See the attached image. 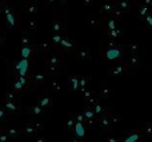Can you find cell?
Instances as JSON below:
<instances>
[{
  "instance_id": "obj_1",
  "label": "cell",
  "mask_w": 152,
  "mask_h": 142,
  "mask_svg": "<svg viewBox=\"0 0 152 142\" xmlns=\"http://www.w3.org/2000/svg\"><path fill=\"white\" fill-rule=\"evenodd\" d=\"M15 68H17V70H19L20 76L24 77V76H25V74H26V71H27V68H29V62H27V59L24 58L23 60H20Z\"/></svg>"
},
{
  "instance_id": "obj_2",
  "label": "cell",
  "mask_w": 152,
  "mask_h": 142,
  "mask_svg": "<svg viewBox=\"0 0 152 142\" xmlns=\"http://www.w3.org/2000/svg\"><path fill=\"white\" fill-rule=\"evenodd\" d=\"M120 54H121V52H120L119 50H117V49H110V50L107 51V57L109 59H115L120 56Z\"/></svg>"
},
{
  "instance_id": "obj_3",
  "label": "cell",
  "mask_w": 152,
  "mask_h": 142,
  "mask_svg": "<svg viewBox=\"0 0 152 142\" xmlns=\"http://www.w3.org/2000/svg\"><path fill=\"white\" fill-rule=\"evenodd\" d=\"M75 131H76V135H77L78 137H82V136H84V128H83V125H82L81 123H80V122L76 124Z\"/></svg>"
},
{
  "instance_id": "obj_4",
  "label": "cell",
  "mask_w": 152,
  "mask_h": 142,
  "mask_svg": "<svg viewBox=\"0 0 152 142\" xmlns=\"http://www.w3.org/2000/svg\"><path fill=\"white\" fill-rule=\"evenodd\" d=\"M6 14H7V20H9L10 25L11 26H14V18H13V15L11 14V12L9 10H6Z\"/></svg>"
},
{
  "instance_id": "obj_5",
  "label": "cell",
  "mask_w": 152,
  "mask_h": 142,
  "mask_svg": "<svg viewBox=\"0 0 152 142\" xmlns=\"http://www.w3.org/2000/svg\"><path fill=\"white\" fill-rule=\"evenodd\" d=\"M21 56H23V58H25V59L30 56V49H29V47H23V49H21Z\"/></svg>"
},
{
  "instance_id": "obj_6",
  "label": "cell",
  "mask_w": 152,
  "mask_h": 142,
  "mask_svg": "<svg viewBox=\"0 0 152 142\" xmlns=\"http://www.w3.org/2000/svg\"><path fill=\"white\" fill-rule=\"evenodd\" d=\"M138 134H133V135H131L129 139H127L126 140V142H135V141H137L138 140Z\"/></svg>"
},
{
  "instance_id": "obj_7",
  "label": "cell",
  "mask_w": 152,
  "mask_h": 142,
  "mask_svg": "<svg viewBox=\"0 0 152 142\" xmlns=\"http://www.w3.org/2000/svg\"><path fill=\"white\" fill-rule=\"evenodd\" d=\"M62 45H64V46H67V47H70L71 46V43H69L68 40H64V39H61V42H60Z\"/></svg>"
},
{
  "instance_id": "obj_8",
  "label": "cell",
  "mask_w": 152,
  "mask_h": 142,
  "mask_svg": "<svg viewBox=\"0 0 152 142\" xmlns=\"http://www.w3.org/2000/svg\"><path fill=\"white\" fill-rule=\"evenodd\" d=\"M108 26H109L110 30H115V25H114V21H113V20H110V21L108 23Z\"/></svg>"
},
{
  "instance_id": "obj_9",
  "label": "cell",
  "mask_w": 152,
  "mask_h": 142,
  "mask_svg": "<svg viewBox=\"0 0 152 142\" xmlns=\"http://www.w3.org/2000/svg\"><path fill=\"white\" fill-rule=\"evenodd\" d=\"M71 82H73V84H74L73 89H74V90H76V89H77V80H75V78H73V80H71Z\"/></svg>"
},
{
  "instance_id": "obj_10",
  "label": "cell",
  "mask_w": 152,
  "mask_h": 142,
  "mask_svg": "<svg viewBox=\"0 0 152 142\" xmlns=\"http://www.w3.org/2000/svg\"><path fill=\"white\" fill-rule=\"evenodd\" d=\"M48 103H49V98H44V100L41 102V104H42L43 107H44V106H46Z\"/></svg>"
},
{
  "instance_id": "obj_11",
  "label": "cell",
  "mask_w": 152,
  "mask_h": 142,
  "mask_svg": "<svg viewBox=\"0 0 152 142\" xmlns=\"http://www.w3.org/2000/svg\"><path fill=\"white\" fill-rule=\"evenodd\" d=\"M21 85H23V84H21L20 82H19V83H15V84H14V86H15V89H20V88H21Z\"/></svg>"
},
{
  "instance_id": "obj_12",
  "label": "cell",
  "mask_w": 152,
  "mask_h": 142,
  "mask_svg": "<svg viewBox=\"0 0 152 142\" xmlns=\"http://www.w3.org/2000/svg\"><path fill=\"white\" fill-rule=\"evenodd\" d=\"M86 116H87L88 118H90V117L93 116V113H92V111H86Z\"/></svg>"
},
{
  "instance_id": "obj_13",
  "label": "cell",
  "mask_w": 152,
  "mask_h": 142,
  "mask_svg": "<svg viewBox=\"0 0 152 142\" xmlns=\"http://www.w3.org/2000/svg\"><path fill=\"white\" fill-rule=\"evenodd\" d=\"M146 20H147V23L150 24V26L152 27V17H147V18H146Z\"/></svg>"
},
{
  "instance_id": "obj_14",
  "label": "cell",
  "mask_w": 152,
  "mask_h": 142,
  "mask_svg": "<svg viewBox=\"0 0 152 142\" xmlns=\"http://www.w3.org/2000/svg\"><path fill=\"white\" fill-rule=\"evenodd\" d=\"M95 111H96V113H100V111H101V107H100V106H96V108H95Z\"/></svg>"
},
{
  "instance_id": "obj_15",
  "label": "cell",
  "mask_w": 152,
  "mask_h": 142,
  "mask_svg": "<svg viewBox=\"0 0 152 142\" xmlns=\"http://www.w3.org/2000/svg\"><path fill=\"white\" fill-rule=\"evenodd\" d=\"M54 40H55V42H61V39H60L58 36H55V37H54Z\"/></svg>"
},
{
  "instance_id": "obj_16",
  "label": "cell",
  "mask_w": 152,
  "mask_h": 142,
  "mask_svg": "<svg viewBox=\"0 0 152 142\" xmlns=\"http://www.w3.org/2000/svg\"><path fill=\"white\" fill-rule=\"evenodd\" d=\"M39 111H41V109H39L38 107H37V108H35V114H39Z\"/></svg>"
},
{
  "instance_id": "obj_17",
  "label": "cell",
  "mask_w": 152,
  "mask_h": 142,
  "mask_svg": "<svg viewBox=\"0 0 152 142\" xmlns=\"http://www.w3.org/2000/svg\"><path fill=\"white\" fill-rule=\"evenodd\" d=\"M6 106L9 107V108H11V109H14V106H13V104H11V103H7Z\"/></svg>"
},
{
  "instance_id": "obj_18",
  "label": "cell",
  "mask_w": 152,
  "mask_h": 142,
  "mask_svg": "<svg viewBox=\"0 0 152 142\" xmlns=\"http://www.w3.org/2000/svg\"><path fill=\"white\" fill-rule=\"evenodd\" d=\"M20 83H21V84L25 83V80H24V77H21V76H20Z\"/></svg>"
},
{
  "instance_id": "obj_19",
  "label": "cell",
  "mask_w": 152,
  "mask_h": 142,
  "mask_svg": "<svg viewBox=\"0 0 152 142\" xmlns=\"http://www.w3.org/2000/svg\"><path fill=\"white\" fill-rule=\"evenodd\" d=\"M112 36H114V37L117 36V31L115 30H112Z\"/></svg>"
},
{
  "instance_id": "obj_20",
  "label": "cell",
  "mask_w": 152,
  "mask_h": 142,
  "mask_svg": "<svg viewBox=\"0 0 152 142\" xmlns=\"http://www.w3.org/2000/svg\"><path fill=\"white\" fill-rule=\"evenodd\" d=\"M146 11H147L146 9H143V11H141V14H145V13H146Z\"/></svg>"
},
{
  "instance_id": "obj_21",
  "label": "cell",
  "mask_w": 152,
  "mask_h": 142,
  "mask_svg": "<svg viewBox=\"0 0 152 142\" xmlns=\"http://www.w3.org/2000/svg\"><path fill=\"white\" fill-rule=\"evenodd\" d=\"M109 142H117V141H115V140H113V139H110V140H109Z\"/></svg>"
},
{
  "instance_id": "obj_22",
  "label": "cell",
  "mask_w": 152,
  "mask_h": 142,
  "mask_svg": "<svg viewBox=\"0 0 152 142\" xmlns=\"http://www.w3.org/2000/svg\"><path fill=\"white\" fill-rule=\"evenodd\" d=\"M1 116H3V111H1V110H0V118H1Z\"/></svg>"
}]
</instances>
